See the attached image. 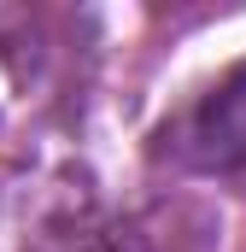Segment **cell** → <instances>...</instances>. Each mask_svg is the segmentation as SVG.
<instances>
[{
    "instance_id": "6da1fadb",
    "label": "cell",
    "mask_w": 246,
    "mask_h": 252,
    "mask_svg": "<svg viewBox=\"0 0 246 252\" xmlns=\"http://www.w3.org/2000/svg\"><path fill=\"white\" fill-rule=\"evenodd\" d=\"M153 153L187 176L246 182V59L235 70H223L193 106H182L158 129Z\"/></svg>"
},
{
    "instance_id": "7a4b0ae2",
    "label": "cell",
    "mask_w": 246,
    "mask_h": 252,
    "mask_svg": "<svg viewBox=\"0 0 246 252\" xmlns=\"http://www.w3.org/2000/svg\"><path fill=\"white\" fill-rule=\"evenodd\" d=\"M47 252H205L193 211H135V217H70Z\"/></svg>"
}]
</instances>
